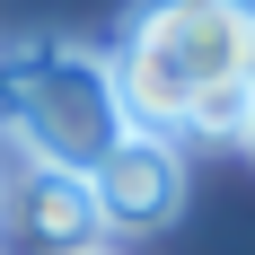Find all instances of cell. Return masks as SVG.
<instances>
[{
  "instance_id": "1",
  "label": "cell",
  "mask_w": 255,
  "mask_h": 255,
  "mask_svg": "<svg viewBox=\"0 0 255 255\" xmlns=\"http://www.w3.org/2000/svg\"><path fill=\"white\" fill-rule=\"evenodd\" d=\"M0 124L18 132L44 167H71V176H88V167L132 132L124 97H115V71H106L97 53H79V44L18 53V62L0 71Z\"/></svg>"
},
{
  "instance_id": "2",
  "label": "cell",
  "mask_w": 255,
  "mask_h": 255,
  "mask_svg": "<svg viewBox=\"0 0 255 255\" xmlns=\"http://www.w3.org/2000/svg\"><path fill=\"white\" fill-rule=\"evenodd\" d=\"M132 44H150L194 97L220 79H255V18L229 0H150L132 18Z\"/></svg>"
},
{
  "instance_id": "3",
  "label": "cell",
  "mask_w": 255,
  "mask_h": 255,
  "mask_svg": "<svg viewBox=\"0 0 255 255\" xmlns=\"http://www.w3.org/2000/svg\"><path fill=\"white\" fill-rule=\"evenodd\" d=\"M88 203L97 229H167L185 211V158L167 132H124L115 150L88 167Z\"/></svg>"
},
{
  "instance_id": "4",
  "label": "cell",
  "mask_w": 255,
  "mask_h": 255,
  "mask_svg": "<svg viewBox=\"0 0 255 255\" xmlns=\"http://www.w3.org/2000/svg\"><path fill=\"white\" fill-rule=\"evenodd\" d=\"M0 211L35 238V247H53V255H88L106 238L97 203H88V176H71V167H26V176L0 194Z\"/></svg>"
},
{
  "instance_id": "5",
  "label": "cell",
  "mask_w": 255,
  "mask_h": 255,
  "mask_svg": "<svg viewBox=\"0 0 255 255\" xmlns=\"http://www.w3.org/2000/svg\"><path fill=\"white\" fill-rule=\"evenodd\" d=\"M247 124H255V79H220V88H203L185 106L194 141H247Z\"/></svg>"
},
{
  "instance_id": "6",
  "label": "cell",
  "mask_w": 255,
  "mask_h": 255,
  "mask_svg": "<svg viewBox=\"0 0 255 255\" xmlns=\"http://www.w3.org/2000/svg\"><path fill=\"white\" fill-rule=\"evenodd\" d=\"M229 9H247V18H255V0H229Z\"/></svg>"
},
{
  "instance_id": "7",
  "label": "cell",
  "mask_w": 255,
  "mask_h": 255,
  "mask_svg": "<svg viewBox=\"0 0 255 255\" xmlns=\"http://www.w3.org/2000/svg\"><path fill=\"white\" fill-rule=\"evenodd\" d=\"M247 150H255V124H247Z\"/></svg>"
},
{
  "instance_id": "8",
  "label": "cell",
  "mask_w": 255,
  "mask_h": 255,
  "mask_svg": "<svg viewBox=\"0 0 255 255\" xmlns=\"http://www.w3.org/2000/svg\"><path fill=\"white\" fill-rule=\"evenodd\" d=\"M88 255H106V247H88Z\"/></svg>"
}]
</instances>
